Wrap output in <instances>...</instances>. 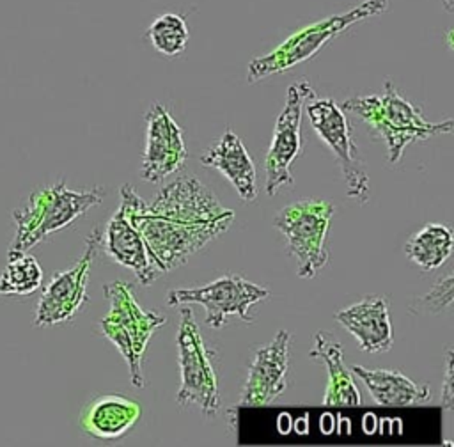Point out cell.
I'll return each mask as SVG.
<instances>
[{"mask_svg":"<svg viewBox=\"0 0 454 447\" xmlns=\"http://www.w3.org/2000/svg\"><path fill=\"white\" fill-rule=\"evenodd\" d=\"M99 248H103L110 259L131 270L142 286H151L167 273L145 245L142 234L131 225L121 204L101 231Z\"/></svg>","mask_w":454,"mask_h":447,"instance_id":"5bb4252c","label":"cell"},{"mask_svg":"<svg viewBox=\"0 0 454 447\" xmlns=\"http://www.w3.org/2000/svg\"><path fill=\"white\" fill-rule=\"evenodd\" d=\"M454 238L450 227L443 224H427L419 229L404 245L408 259L420 270L440 268L452 254Z\"/></svg>","mask_w":454,"mask_h":447,"instance_id":"ffe728a7","label":"cell"},{"mask_svg":"<svg viewBox=\"0 0 454 447\" xmlns=\"http://www.w3.org/2000/svg\"><path fill=\"white\" fill-rule=\"evenodd\" d=\"M333 216L328 200L303 199L277 211L273 225L287 241L289 254L296 259V273L312 278L328 263L326 238Z\"/></svg>","mask_w":454,"mask_h":447,"instance_id":"8992f818","label":"cell"},{"mask_svg":"<svg viewBox=\"0 0 454 447\" xmlns=\"http://www.w3.org/2000/svg\"><path fill=\"white\" fill-rule=\"evenodd\" d=\"M340 108L360 117L385 140L390 163L401 160L408 144L450 133L454 126L452 119L442 122L426 121L420 108L404 99L390 80L383 83L381 94L348 98Z\"/></svg>","mask_w":454,"mask_h":447,"instance_id":"7a4b0ae2","label":"cell"},{"mask_svg":"<svg viewBox=\"0 0 454 447\" xmlns=\"http://www.w3.org/2000/svg\"><path fill=\"white\" fill-rule=\"evenodd\" d=\"M101 231L96 227L85 239L83 252L74 266L57 271L43 289L34 325L50 326L73 319L87 302V284L92 261L99 250Z\"/></svg>","mask_w":454,"mask_h":447,"instance_id":"8fae6325","label":"cell"},{"mask_svg":"<svg viewBox=\"0 0 454 447\" xmlns=\"http://www.w3.org/2000/svg\"><path fill=\"white\" fill-rule=\"evenodd\" d=\"M316 96L307 80L289 85L282 112L277 117L273 137L264 160V188L268 195H275L282 186L293 184L291 163L301 149V112L305 99Z\"/></svg>","mask_w":454,"mask_h":447,"instance_id":"30bf717a","label":"cell"},{"mask_svg":"<svg viewBox=\"0 0 454 447\" xmlns=\"http://www.w3.org/2000/svg\"><path fill=\"white\" fill-rule=\"evenodd\" d=\"M177 362L181 372L177 390L179 406H195L206 417H215L220 408V394L211 351L202 341L193 310L184 305L177 328Z\"/></svg>","mask_w":454,"mask_h":447,"instance_id":"52a82bcc","label":"cell"},{"mask_svg":"<svg viewBox=\"0 0 454 447\" xmlns=\"http://www.w3.org/2000/svg\"><path fill=\"white\" fill-rule=\"evenodd\" d=\"M367 387L372 399L381 406H410L429 399V385H417L399 371L367 369L353 365L349 369Z\"/></svg>","mask_w":454,"mask_h":447,"instance_id":"d6986e66","label":"cell"},{"mask_svg":"<svg viewBox=\"0 0 454 447\" xmlns=\"http://www.w3.org/2000/svg\"><path fill=\"white\" fill-rule=\"evenodd\" d=\"M145 124L147 133L140 177L149 183H161L177 172L188 156L183 129L160 103H153L147 108Z\"/></svg>","mask_w":454,"mask_h":447,"instance_id":"7c38bea8","label":"cell"},{"mask_svg":"<svg viewBox=\"0 0 454 447\" xmlns=\"http://www.w3.org/2000/svg\"><path fill=\"white\" fill-rule=\"evenodd\" d=\"M335 319L356 339L362 351H388L394 344L388 302L383 296H365L335 312Z\"/></svg>","mask_w":454,"mask_h":447,"instance_id":"9a60e30c","label":"cell"},{"mask_svg":"<svg viewBox=\"0 0 454 447\" xmlns=\"http://www.w3.org/2000/svg\"><path fill=\"white\" fill-rule=\"evenodd\" d=\"M119 195L131 225L167 271L184 264L234 220V211L223 208L202 181L188 174L167 183L151 202L128 183Z\"/></svg>","mask_w":454,"mask_h":447,"instance_id":"6da1fadb","label":"cell"},{"mask_svg":"<svg viewBox=\"0 0 454 447\" xmlns=\"http://www.w3.org/2000/svg\"><path fill=\"white\" fill-rule=\"evenodd\" d=\"M303 105L312 128L332 151L342 170L348 197L364 204L369 199V176L342 108L332 98L317 96L305 99Z\"/></svg>","mask_w":454,"mask_h":447,"instance_id":"ba28073f","label":"cell"},{"mask_svg":"<svg viewBox=\"0 0 454 447\" xmlns=\"http://www.w3.org/2000/svg\"><path fill=\"white\" fill-rule=\"evenodd\" d=\"M103 186L90 190H71L60 179L30 193L25 206L12 211L16 232L9 250L28 252L50 234L67 227L90 208L103 200Z\"/></svg>","mask_w":454,"mask_h":447,"instance_id":"3957f363","label":"cell"},{"mask_svg":"<svg viewBox=\"0 0 454 447\" xmlns=\"http://www.w3.org/2000/svg\"><path fill=\"white\" fill-rule=\"evenodd\" d=\"M454 353L452 348H447V357H445V372H443V383H442V392H440V401L442 408L445 412L454 410Z\"/></svg>","mask_w":454,"mask_h":447,"instance_id":"cb8c5ba5","label":"cell"},{"mask_svg":"<svg viewBox=\"0 0 454 447\" xmlns=\"http://www.w3.org/2000/svg\"><path fill=\"white\" fill-rule=\"evenodd\" d=\"M268 296L270 291L266 287L229 273L206 286L168 291L167 303L172 307L199 303L206 309V325L209 328H222L232 316L252 323L250 307Z\"/></svg>","mask_w":454,"mask_h":447,"instance_id":"9c48e42d","label":"cell"},{"mask_svg":"<svg viewBox=\"0 0 454 447\" xmlns=\"http://www.w3.org/2000/svg\"><path fill=\"white\" fill-rule=\"evenodd\" d=\"M445 7L447 11H452V0H445Z\"/></svg>","mask_w":454,"mask_h":447,"instance_id":"d4e9b609","label":"cell"},{"mask_svg":"<svg viewBox=\"0 0 454 447\" xmlns=\"http://www.w3.org/2000/svg\"><path fill=\"white\" fill-rule=\"evenodd\" d=\"M309 357L316 362H321L328 372L323 404L358 406L362 403L360 392L353 380V372L344 364V349L332 333L317 332L314 337V348H310Z\"/></svg>","mask_w":454,"mask_h":447,"instance_id":"e0dca14e","label":"cell"},{"mask_svg":"<svg viewBox=\"0 0 454 447\" xmlns=\"http://www.w3.org/2000/svg\"><path fill=\"white\" fill-rule=\"evenodd\" d=\"M289 330H278L268 344L261 346L254 353L243 390L239 394V406H266L286 390L289 371Z\"/></svg>","mask_w":454,"mask_h":447,"instance_id":"4fadbf2b","label":"cell"},{"mask_svg":"<svg viewBox=\"0 0 454 447\" xmlns=\"http://www.w3.org/2000/svg\"><path fill=\"white\" fill-rule=\"evenodd\" d=\"M140 413L142 408L137 401L121 394H106L92 399L83 408L80 426L92 438L114 440L131 429Z\"/></svg>","mask_w":454,"mask_h":447,"instance_id":"ac0fdd59","label":"cell"},{"mask_svg":"<svg viewBox=\"0 0 454 447\" xmlns=\"http://www.w3.org/2000/svg\"><path fill=\"white\" fill-rule=\"evenodd\" d=\"M43 282V268L27 252L9 250L7 264L0 273V294H30Z\"/></svg>","mask_w":454,"mask_h":447,"instance_id":"44dd1931","label":"cell"},{"mask_svg":"<svg viewBox=\"0 0 454 447\" xmlns=\"http://www.w3.org/2000/svg\"><path fill=\"white\" fill-rule=\"evenodd\" d=\"M452 287H454V277L452 273H447L436 284L431 287L429 293L424 296L413 300L410 309L417 314H440L445 309L452 305Z\"/></svg>","mask_w":454,"mask_h":447,"instance_id":"603a6c76","label":"cell"},{"mask_svg":"<svg viewBox=\"0 0 454 447\" xmlns=\"http://www.w3.org/2000/svg\"><path fill=\"white\" fill-rule=\"evenodd\" d=\"M103 294L110 303V310L99 321L101 333L121 351L124 357L129 380L137 388H144V355L149 339L165 323V316L154 310H144L133 293L129 284L115 280L103 286Z\"/></svg>","mask_w":454,"mask_h":447,"instance_id":"277c9868","label":"cell"},{"mask_svg":"<svg viewBox=\"0 0 454 447\" xmlns=\"http://www.w3.org/2000/svg\"><path fill=\"white\" fill-rule=\"evenodd\" d=\"M147 37L156 51L167 57L179 55L188 43V25L179 14H161L147 28Z\"/></svg>","mask_w":454,"mask_h":447,"instance_id":"7402d4cb","label":"cell"},{"mask_svg":"<svg viewBox=\"0 0 454 447\" xmlns=\"http://www.w3.org/2000/svg\"><path fill=\"white\" fill-rule=\"evenodd\" d=\"M200 163L204 167L218 170L223 177H227L234 186L236 193L245 202H252L257 199L259 188L255 165L241 138L232 129L227 128L220 135V138L202 153Z\"/></svg>","mask_w":454,"mask_h":447,"instance_id":"2e32d148","label":"cell"},{"mask_svg":"<svg viewBox=\"0 0 454 447\" xmlns=\"http://www.w3.org/2000/svg\"><path fill=\"white\" fill-rule=\"evenodd\" d=\"M387 7L388 0H364L355 9H349L340 14H332L328 18H323L316 23L300 28L284 43H280L273 51L255 57L248 62V83H255L266 76L287 71L296 64L312 59L323 46H326L332 39L340 35L351 25L372 18L383 12Z\"/></svg>","mask_w":454,"mask_h":447,"instance_id":"5b68a950","label":"cell"}]
</instances>
